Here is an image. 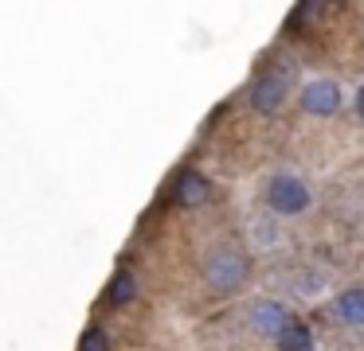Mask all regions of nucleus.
Here are the masks:
<instances>
[{"instance_id": "f257e3e1", "label": "nucleus", "mask_w": 364, "mask_h": 351, "mask_svg": "<svg viewBox=\"0 0 364 351\" xmlns=\"http://www.w3.org/2000/svg\"><path fill=\"white\" fill-rule=\"evenodd\" d=\"M270 207H274L278 215H301V211L309 207L306 184L294 179V176H274L270 179Z\"/></svg>"}, {"instance_id": "f03ea898", "label": "nucleus", "mask_w": 364, "mask_h": 351, "mask_svg": "<svg viewBox=\"0 0 364 351\" xmlns=\"http://www.w3.org/2000/svg\"><path fill=\"white\" fill-rule=\"evenodd\" d=\"M301 106H306V113H314V117H333V113H337V106H341L337 82H329V78L309 82L306 94H301Z\"/></svg>"}, {"instance_id": "7ed1b4c3", "label": "nucleus", "mask_w": 364, "mask_h": 351, "mask_svg": "<svg viewBox=\"0 0 364 351\" xmlns=\"http://www.w3.org/2000/svg\"><path fill=\"white\" fill-rule=\"evenodd\" d=\"M247 273V262L239 254H220L208 262V281H212L215 289H235L239 281H243Z\"/></svg>"}, {"instance_id": "20e7f679", "label": "nucleus", "mask_w": 364, "mask_h": 351, "mask_svg": "<svg viewBox=\"0 0 364 351\" xmlns=\"http://www.w3.org/2000/svg\"><path fill=\"white\" fill-rule=\"evenodd\" d=\"M286 74H262L259 78V86L251 90V101H255V109H262V113H274L278 106H282V98H286Z\"/></svg>"}, {"instance_id": "39448f33", "label": "nucleus", "mask_w": 364, "mask_h": 351, "mask_svg": "<svg viewBox=\"0 0 364 351\" xmlns=\"http://www.w3.org/2000/svg\"><path fill=\"white\" fill-rule=\"evenodd\" d=\"M251 320H255V328L259 332H267V335H282L286 328H290V320H286V312H282V304H270V301H262V304H255V312H251Z\"/></svg>"}, {"instance_id": "423d86ee", "label": "nucleus", "mask_w": 364, "mask_h": 351, "mask_svg": "<svg viewBox=\"0 0 364 351\" xmlns=\"http://www.w3.org/2000/svg\"><path fill=\"white\" fill-rule=\"evenodd\" d=\"M208 199V179L196 176V172H184L181 184H176V203L181 207H200Z\"/></svg>"}, {"instance_id": "0eeeda50", "label": "nucleus", "mask_w": 364, "mask_h": 351, "mask_svg": "<svg viewBox=\"0 0 364 351\" xmlns=\"http://www.w3.org/2000/svg\"><path fill=\"white\" fill-rule=\"evenodd\" d=\"M337 316L345 324H364V289H348L337 296Z\"/></svg>"}, {"instance_id": "6e6552de", "label": "nucleus", "mask_w": 364, "mask_h": 351, "mask_svg": "<svg viewBox=\"0 0 364 351\" xmlns=\"http://www.w3.org/2000/svg\"><path fill=\"white\" fill-rule=\"evenodd\" d=\"M309 328L306 324H290L282 335H278V351H309Z\"/></svg>"}, {"instance_id": "1a4fd4ad", "label": "nucleus", "mask_w": 364, "mask_h": 351, "mask_svg": "<svg viewBox=\"0 0 364 351\" xmlns=\"http://www.w3.org/2000/svg\"><path fill=\"white\" fill-rule=\"evenodd\" d=\"M129 296H134V277H129V273L122 269L118 277L110 281V289H106V301H110V304H126Z\"/></svg>"}, {"instance_id": "9d476101", "label": "nucleus", "mask_w": 364, "mask_h": 351, "mask_svg": "<svg viewBox=\"0 0 364 351\" xmlns=\"http://www.w3.org/2000/svg\"><path fill=\"white\" fill-rule=\"evenodd\" d=\"M106 347H110V343H106V332H102V328H87L79 351H106Z\"/></svg>"}, {"instance_id": "9b49d317", "label": "nucleus", "mask_w": 364, "mask_h": 351, "mask_svg": "<svg viewBox=\"0 0 364 351\" xmlns=\"http://www.w3.org/2000/svg\"><path fill=\"white\" fill-rule=\"evenodd\" d=\"M356 113H360V117H364V90H360V94H356Z\"/></svg>"}]
</instances>
